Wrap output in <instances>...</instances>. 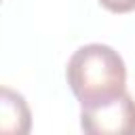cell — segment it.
Here are the masks:
<instances>
[{"mask_svg": "<svg viewBox=\"0 0 135 135\" xmlns=\"http://www.w3.org/2000/svg\"><path fill=\"white\" fill-rule=\"evenodd\" d=\"M68 84L80 108L110 101L127 91V68L118 51L108 44H84L68 61Z\"/></svg>", "mask_w": 135, "mask_h": 135, "instance_id": "cell-1", "label": "cell"}, {"mask_svg": "<svg viewBox=\"0 0 135 135\" xmlns=\"http://www.w3.org/2000/svg\"><path fill=\"white\" fill-rule=\"evenodd\" d=\"M80 127L89 135H135V99L124 91L110 101L82 108Z\"/></svg>", "mask_w": 135, "mask_h": 135, "instance_id": "cell-2", "label": "cell"}, {"mask_svg": "<svg viewBox=\"0 0 135 135\" xmlns=\"http://www.w3.org/2000/svg\"><path fill=\"white\" fill-rule=\"evenodd\" d=\"M32 116L23 95L2 86L0 91V131L6 135H25L30 133Z\"/></svg>", "mask_w": 135, "mask_h": 135, "instance_id": "cell-3", "label": "cell"}, {"mask_svg": "<svg viewBox=\"0 0 135 135\" xmlns=\"http://www.w3.org/2000/svg\"><path fill=\"white\" fill-rule=\"evenodd\" d=\"M105 11L122 15V13H131L135 11V0H97Z\"/></svg>", "mask_w": 135, "mask_h": 135, "instance_id": "cell-4", "label": "cell"}]
</instances>
